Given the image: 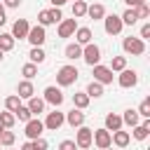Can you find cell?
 <instances>
[{"label": "cell", "mask_w": 150, "mask_h": 150, "mask_svg": "<svg viewBox=\"0 0 150 150\" xmlns=\"http://www.w3.org/2000/svg\"><path fill=\"white\" fill-rule=\"evenodd\" d=\"M77 77H80V73H77V68H75L73 63L61 66V68L56 70V84H59V87H70V84L77 82Z\"/></svg>", "instance_id": "cell-1"}, {"label": "cell", "mask_w": 150, "mask_h": 150, "mask_svg": "<svg viewBox=\"0 0 150 150\" xmlns=\"http://www.w3.org/2000/svg\"><path fill=\"white\" fill-rule=\"evenodd\" d=\"M103 129L110 131V134H112V131H120V129H122V117L115 115V112H108V115H105V127H103Z\"/></svg>", "instance_id": "cell-21"}, {"label": "cell", "mask_w": 150, "mask_h": 150, "mask_svg": "<svg viewBox=\"0 0 150 150\" xmlns=\"http://www.w3.org/2000/svg\"><path fill=\"white\" fill-rule=\"evenodd\" d=\"M21 75H23V80H33V77L38 75V66H35V63H26V66L21 68Z\"/></svg>", "instance_id": "cell-36"}, {"label": "cell", "mask_w": 150, "mask_h": 150, "mask_svg": "<svg viewBox=\"0 0 150 150\" xmlns=\"http://www.w3.org/2000/svg\"><path fill=\"white\" fill-rule=\"evenodd\" d=\"M124 2H127V7H129V9H136L138 5H145V0H124Z\"/></svg>", "instance_id": "cell-44"}, {"label": "cell", "mask_w": 150, "mask_h": 150, "mask_svg": "<svg viewBox=\"0 0 150 150\" xmlns=\"http://www.w3.org/2000/svg\"><path fill=\"white\" fill-rule=\"evenodd\" d=\"M136 16H138V19H148V16H150V7H148V5H138V7H136Z\"/></svg>", "instance_id": "cell-39"}, {"label": "cell", "mask_w": 150, "mask_h": 150, "mask_svg": "<svg viewBox=\"0 0 150 150\" xmlns=\"http://www.w3.org/2000/svg\"><path fill=\"white\" fill-rule=\"evenodd\" d=\"M2 5H5V9L9 7V9H16L19 5H21V0H2Z\"/></svg>", "instance_id": "cell-43"}, {"label": "cell", "mask_w": 150, "mask_h": 150, "mask_svg": "<svg viewBox=\"0 0 150 150\" xmlns=\"http://www.w3.org/2000/svg\"><path fill=\"white\" fill-rule=\"evenodd\" d=\"M120 19H122V23H124V26H134V23H138V16H136V9H129V7L124 9V14H122Z\"/></svg>", "instance_id": "cell-33"}, {"label": "cell", "mask_w": 150, "mask_h": 150, "mask_svg": "<svg viewBox=\"0 0 150 150\" xmlns=\"http://www.w3.org/2000/svg\"><path fill=\"white\" fill-rule=\"evenodd\" d=\"M42 101L49 103V105H54V108H59V105L63 103V91H61L59 87H45V96H42Z\"/></svg>", "instance_id": "cell-12"}, {"label": "cell", "mask_w": 150, "mask_h": 150, "mask_svg": "<svg viewBox=\"0 0 150 150\" xmlns=\"http://www.w3.org/2000/svg\"><path fill=\"white\" fill-rule=\"evenodd\" d=\"M14 38L9 33H0V52H12L14 49Z\"/></svg>", "instance_id": "cell-30"}, {"label": "cell", "mask_w": 150, "mask_h": 150, "mask_svg": "<svg viewBox=\"0 0 150 150\" xmlns=\"http://www.w3.org/2000/svg\"><path fill=\"white\" fill-rule=\"evenodd\" d=\"M63 54H66V59H68V61H75V59H82V47H80L77 42H70V45H66V49H63Z\"/></svg>", "instance_id": "cell-24"}, {"label": "cell", "mask_w": 150, "mask_h": 150, "mask_svg": "<svg viewBox=\"0 0 150 150\" xmlns=\"http://www.w3.org/2000/svg\"><path fill=\"white\" fill-rule=\"evenodd\" d=\"M91 73H94V82H98V84H110L112 82V70L108 66L96 63V66H91Z\"/></svg>", "instance_id": "cell-8"}, {"label": "cell", "mask_w": 150, "mask_h": 150, "mask_svg": "<svg viewBox=\"0 0 150 150\" xmlns=\"http://www.w3.org/2000/svg\"><path fill=\"white\" fill-rule=\"evenodd\" d=\"M91 134H94V129H89V127H77V136H75V145L80 148V150H87V148H91Z\"/></svg>", "instance_id": "cell-10"}, {"label": "cell", "mask_w": 150, "mask_h": 150, "mask_svg": "<svg viewBox=\"0 0 150 150\" xmlns=\"http://www.w3.org/2000/svg\"><path fill=\"white\" fill-rule=\"evenodd\" d=\"M120 117H122V124H127V127H131V129H134L136 124H141V115H138L136 110H131V108L124 110V115H120Z\"/></svg>", "instance_id": "cell-23"}, {"label": "cell", "mask_w": 150, "mask_h": 150, "mask_svg": "<svg viewBox=\"0 0 150 150\" xmlns=\"http://www.w3.org/2000/svg\"><path fill=\"white\" fill-rule=\"evenodd\" d=\"M49 2H52V5H54V7H59V9H61V7H63V5H66V2H68V0H49Z\"/></svg>", "instance_id": "cell-46"}, {"label": "cell", "mask_w": 150, "mask_h": 150, "mask_svg": "<svg viewBox=\"0 0 150 150\" xmlns=\"http://www.w3.org/2000/svg\"><path fill=\"white\" fill-rule=\"evenodd\" d=\"M84 94H87L89 98H101V96H103V84H98V82H94V80H91V82L87 84Z\"/></svg>", "instance_id": "cell-27"}, {"label": "cell", "mask_w": 150, "mask_h": 150, "mask_svg": "<svg viewBox=\"0 0 150 150\" xmlns=\"http://www.w3.org/2000/svg\"><path fill=\"white\" fill-rule=\"evenodd\" d=\"M14 122H16V117H14V112H0V124L5 127V129H12L14 127Z\"/></svg>", "instance_id": "cell-35"}, {"label": "cell", "mask_w": 150, "mask_h": 150, "mask_svg": "<svg viewBox=\"0 0 150 150\" xmlns=\"http://www.w3.org/2000/svg\"><path fill=\"white\" fill-rule=\"evenodd\" d=\"M82 59H84L87 66H96V63H101V47H98L96 42L84 45V47H82Z\"/></svg>", "instance_id": "cell-4"}, {"label": "cell", "mask_w": 150, "mask_h": 150, "mask_svg": "<svg viewBox=\"0 0 150 150\" xmlns=\"http://www.w3.org/2000/svg\"><path fill=\"white\" fill-rule=\"evenodd\" d=\"M110 138H112V145H117V148H127V145H129V141H131L129 131H124V129L112 131V134H110Z\"/></svg>", "instance_id": "cell-22"}, {"label": "cell", "mask_w": 150, "mask_h": 150, "mask_svg": "<svg viewBox=\"0 0 150 150\" xmlns=\"http://www.w3.org/2000/svg\"><path fill=\"white\" fill-rule=\"evenodd\" d=\"M84 117H87V115H84L82 110H77V108H73L70 112H66V122H68V124H70L73 129L82 127V124H84Z\"/></svg>", "instance_id": "cell-17"}, {"label": "cell", "mask_w": 150, "mask_h": 150, "mask_svg": "<svg viewBox=\"0 0 150 150\" xmlns=\"http://www.w3.org/2000/svg\"><path fill=\"white\" fill-rule=\"evenodd\" d=\"M16 96H19V98H26V101L33 98V96H35V87H33V82H30V80H21L19 87H16Z\"/></svg>", "instance_id": "cell-16"}, {"label": "cell", "mask_w": 150, "mask_h": 150, "mask_svg": "<svg viewBox=\"0 0 150 150\" xmlns=\"http://www.w3.org/2000/svg\"><path fill=\"white\" fill-rule=\"evenodd\" d=\"M28 30H30V23L26 21V19H16L14 23H12V38L14 40H26V35H28Z\"/></svg>", "instance_id": "cell-14"}, {"label": "cell", "mask_w": 150, "mask_h": 150, "mask_svg": "<svg viewBox=\"0 0 150 150\" xmlns=\"http://www.w3.org/2000/svg\"><path fill=\"white\" fill-rule=\"evenodd\" d=\"M91 143H94L98 150H105V148H110V145H112L110 131H105V129H94V134H91Z\"/></svg>", "instance_id": "cell-11"}, {"label": "cell", "mask_w": 150, "mask_h": 150, "mask_svg": "<svg viewBox=\"0 0 150 150\" xmlns=\"http://www.w3.org/2000/svg\"><path fill=\"white\" fill-rule=\"evenodd\" d=\"M45 124V129H49V131H59L63 124H66V112H61V110H52V112H47V120L42 122Z\"/></svg>", "instance_id": "cell-5"}, {"label": "cell", "mask_w": 150, "mask_h": 150, "mask_svg": "<svg viewBox=\"0 0 150 150\" xmlns=\"http://www.w3.org/2000/svg\"><path fill=\"white\" fill-rule=\"evenodd\" d=\"M87 16L94 19V21H103L105 16V7L101 2H94V5H87Z\"/></svg>", "instance_id": "cell-20"}, {"label": "cell", "mask_w": 150, "mask_h": 150, "mask_svg": "<svg viewBox=\"0 0 150 150\" xmlns=\"http://www.w3.org/2000/svg\"><path fill=\"white\" fill-rule=\"evenodd\" d=\"M105 150H112V145H110V148H105Z\"/></svg>", "instance_id": "cell-50"}, {"label": "cell", "mask_w": 150, "mask_h": 150, "mask_svg": "<svg viewBox=\"0 0 150 150\" xmlns=\"http://www.w3.org/2000/svg\"><path fill=\"white\" fill-rule=\"evenodd\" d=\"M91 28H87V26H77V30H75V42L80 45V47H84V45H89L91 42Z\"/></svg>", "instance_id": "cell-19"}, {"label": "cell", "mask_w": 150, "mask_h": 150, "mask_svg": "<svg viewBox=\"0 0 150 150\" xmlns=\"http://www.w3.org/2000/svg\"><path fill=\"white\" fill-rule=\"evenodd\" d=\"M89 101H91V98H89L84 91H75V94H73V105H75L77 110H87Z\"/></svg>", "instance_id": "cell-26"}, {"label": "cell", "mask_w": 150, "mask_h": 150, "mask_svg": "<svg viewBox=\"0 0 150 150\" xmlns=\"http://www.w3.org/2000/svg\"><path fill=\"white\" fill-rule=\"evenodd\" d=\"M2 131H5V127H2V124H0V134H2Z\"/></svg>", "instance_id": "cell-48"}, {"label": "cell", "mask_w": 150, "mask_h": 150, "mask_svg": "<svg viewBox=\"0 0 150 150\" xmlns=\"http://www.w3.org/2000/svg\"><path fill=\"white\" fill-rule=\"evenodd\" d=\"M42 131H45V124H42V120H38V117H30L28 122H26V136H28V141H35V138H40L42 136Z\"/></svg>", "instance_id": "cell-9"}, {"label": "cell", "mask_w": 150, "mask_h": 150, "mask_svg": "<svg viewBox=\"0 0 150 150\" xmlns=\"http://www.w3.org/2000/svg\"><path fill=\"white\" fill-rule=\"evenodd\" d=\"M28 59H30V63H35V66H38V63H42V61L47 59V54H45V49H42V47H33V49L28 52Z\"/></svg>", "instance_id": "cell-28"}, {"label": "cell", "mask_w": 150, "mask_h": 150, "mask_svg": "<svg viewBox=\"0 0 150 150\" xmlns=\"http://www.w3.org/2000/svg\"><path fill=\"white\" fill-rule=\"evenodd\" d=\"M21 105H23V103H21V98H19L16 94H12V96L5 98V108H7V112H16Z\"/></svg>", "instance_id": "cell-29"}, {"label": "cell", "mask_w": 150, "mask_h": 150, "mask_svg": "<svg viewBox=\"0 0 150 150\" xmlns=\"http://www.w3.org/2000/svg\"><path fill=\"white\" fill-rule=\"evenodd\" d=\"M112 73H122L124 68H127V56H112V61H110V66H108Z\"/></svg>", "instance_id": "cell-31"}, {"label": "cell", "mask_w": 150, "mask_h": 150, "mask_svg": "<svg viewBox=\"0 0 150 150\" xmlns=\"http://www.w3.org/2000/svg\"><path fill=\"white\" fill-rule=\"evenodd\" d=\"M136 112H138V115H141L143 120H150V98H143Z\"/></svg>", "instance_id": "cell-37"}, {"label": "cell", "mask_w": 150, "mask_h": 150, "mask_svg": "<svg viewBox=\"0 0 150 150\" xmlns=\"http://www.w3.org/2000/svg\"><path fill=\"white\" fill-rule=\"evenodd\" d=\"M5 21H7V19H5V5L0 2V26H5Z\"/></svg>", "instance_id": "cell-45"}, {"label": "cell", "mask_w": 150, "mask_h": 150, "mask_svg": "<svg viewBox=\"0 0 150 150\" xmlns=\"http://www.w3.org/2000/svg\"><path fill=\"white\" fill-rule=\"evenodd\" d=\"M14 117H16V120H19V122H28V120H30V117H33V115H30V110H28V108H26V105H21V108H19V110H16V112H14Z\"/></svg>", "instance_id": "cell-38"}, {"label": "cell", "mask_w": 150, "mask_h": 150, "mask_svg": "<svg viewBox=\"0 0 150 150\" xmlns=\"http://www.w3.org/2000/svg\"><path fill=\"white\" fill-rule=\"evenodd\" d=\"M26 40H28L33 47H42V45H45V40H47V33H45V28H42V26H30V30H28Z\"/></svg>", "instance_id": "cell-13"}, {"label": "cell", "mask_w": 150, "mask_h": 150, "mask_svg": "<svg viewBox=\"0 0 150 150\" xmlns=\"http://www.w3.org/2000/svg\"><path fill=\"white\" fill-rule=\"evenodd\" d=\"M59 150H77V145H75V141L66 138V141H61V143H59Z\"/></svg>", "instance_id": "cell-40"}, {"label": "cell", "mask_w": 150, "mask_h": 150, "mask_svg": "<svg viewBox=\"0 0 150 150\" xmlns=\"http://www.w3.org/2000/svg\"><path fill=\"white\" fill-rule=\"evenodd\" d=\"M21 150H35V148H33V141H26V143L21 145Z\"/></svg>", "instance_id": "cell-47"}, {"label": "cell", "mask_w": 150, "mask_h": 150, "mask_svg": "<svg viewBox=\"0 0 150 150\" xmlns=\"http://www.w3.org/2000/svg\"><path fill=\"white\" fill-rule=\"evenodd\" d=\"M103 28H105L108 35H120L122 28H124V23H122V19L117 14H105L103 16Z\"/></svg>", "instance_id": "cell-6"}, {"label": "cell", "mask_w": 150, "mask_h": 150, "mask_svg": "<svg viewBox=\"0 0 150 150\" xmlns=\"http://www.w3.org/2000/svg\"><path fill=\"white\" fill-rule=\"evenodd\" d=\"M138 38H141L143 42L150 38V23H143V26H141V35H138Z\"/></svg>", "instance_id": "cell-42"}, {"label": "cell", "mask_w": 150, "mask_h": 150, "mask_svg": "<svg viewBox=\"0 0 150 150\" xmlns=\"http://www.w3.org/2000/svg\"><path fill=\"white\" fill-rule=\"evenodd\" d=\"M122 49L127 52V54H131V56H141V54H145V42L141 40V38H124L122 40Z\"/></svg>", "instance_id": "cell-2"}, {"label": "cell", "mask_w": 150, "mask_h": 150, "mask_svg": "<svg viewBox=\"0 0 150 150\" xmlns=\"http://www.w3.org/2000/svg\"><path fill=\"white\" fill-rule=\"evenodd\" d=\"M33 148H35V150H47V148H49V143L40 136V138H35V141H33Z\"/></svg>", "instance_id": "cell-41"}, {"label": "cell", "mask_w": 150, "mask_h": 150, "mask_svg": "<svg viewBox=\"0 0 150 150\" xmlns=\"http://www.w3.org/2000/svg\"><path fill=\"white\" fill-rule=\"evenodd\" d=\"M0 148H2V145H0Z\"/></svg>", "instance_id": "cell-51"}, {"label": "cell", "mask_w": 150, "mask_h": 150, "mask_svg": "<svg viewBox=\"0 0 150 150\" xmlns=\"http://www.w3.org/2000/svg\"><path fill=\"white\" fill-rule=\"evenodd\" d=\"M45 101L42 98H38V96H33V98H28V103H26V108L30 110V115H40V112H45Z\"/></svg>", "instance_id": "cell-25"}, {"label": "cell", "mask_w": 150, "mask_h": 150, "mask_svg": "<svg viewBox=\"0 0 150 150\" xmlns=\"http://www.w3.org/2000/svg\"><path fill=\"white\" fill-rule=\"evenodd\" d=\"M14 141H16V136H14V131H9V129H5V131L0 134V145H5V148H12V145H14Z\"/></svg>", "instance_id": "cell-34"}, {"label": "cell", "mask_w": 150, "mask_h": 150, "mask_svg": "<svg viewBox=\"0 0 150 150\" xmlns=\"http://www.w3.org/2000/svg\"><path fill=\"white\" fill-rule=\"evenodd\" d=\"M148 134H150V120H143L141 124H136V127L131 129V134H129V136H134L136 141H145V138H148Z\"/></svg>", "instance_id": "cell-18"}, {"label": "cell", "mask_w": 150, "mask_h": 150, "mask_svg": "<svg viewBox=\"0 0 150 150\" xmlns=\"http://www.w3.org/2000/svg\"><path fill=\"white\" fill-rule=\"evenodd\" d=\"M77 30V21L75 19H61L59 21V38H73Z\"/></svg>", "instance_id": "cell-15"}, {"label": "cell", "mask_w": 150, "mask_h": 150, "mask_svg": "<svg viewBox=\"0 0 150 150\" xmlns=\"http://www.w3.org/2000/svg\"><path fill=\"white\" fill-rule=\"evenodd\" d=\"M63 19V14H61V9L59 7H52V9H42L40 14H38V26H49V23H59Z\"/></svg>", "instance_id": "cell-3"}, {"label": "cell", "mask_w": 150, "mask_h": 150, "mask_svg": "<svg viewBox=\"0 0 150 150\" xmlns=\"http://www.w3.org/2000/svg\"><path fill=\"white\" fill-rule=\"evenodd\" d=\"M117 84H120L122 89H134V87L138 84V73L131 70V68H124V70L117 75Z\"/></svg>", "instance_id": "cell-7"}, {"label": "cell", "mask_w": 150, "mask_h": 150, "mask_svg": "<svg viewBox=\"0 0 150 150\" xmlns=\"http://www.w3.org/2000/svg\"><path fill=\"white\" fill-rule=\"evenodd\" d=\"M2 54H5V52H0V61H2V59H5V56H2Z\"/></svg>", "instance_id": "cell-49"}, {"label": "cell", "mask_w": 150, "mask_h": 150, "mask_svg": "<svg viewBox=\"0 0 150 150\" xmlns=\"http://www.w3.org/2000/svg\"><path fill=\"white\" fill-rule=\"evenodd\" d=\"M82 16H87V2L84 0H75V5H73V19H82Z\"/></svg>", "instance_id": "cell-32"}]
</instances>
